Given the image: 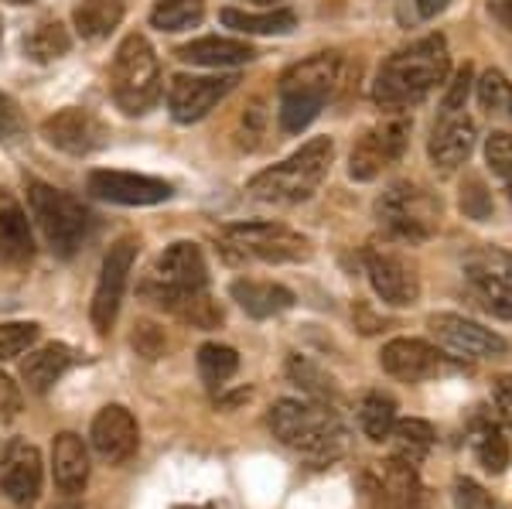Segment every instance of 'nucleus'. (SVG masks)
Instances as JSON below:
<instances>
[{
	"label": "nucleus",
	"mask_w": 512,
	"mask_h": 509,
	"mask_svg": "<svg viewBox=\"0 0 512 509\" xmlns=\"http://www.w3.org/2000/svg\"><path fill=\"white\" fill-rule=\"evenodd\" d=\"M448 69H451L448 41L441 35H431L417 41V45L403 48V52L390 55V59L379 65L373 96L383 110H410V106L424 103L448 79Z\"/></svg>",
	"instance_id": "f257e3e1"
},
{
	"label": "nucleus",
	"mask_w": 512,
	"mask_h": 509,
	"mask_svg": "<svg viewBox=\"0 0 512 509\" xmlns=\"http://www.w3.org/2000/svg\"><path fill=\"white\" fill-rule=\"evenodd\" d=\"M270 431L280 445L301 451L315 469H325L349 448V431L328 404L304 400H277L270 407Z\"/></svg>",
	"instance_id": "f03ea898"
},
{
	"label": "nucleus",
	"mask_w": 512,
	"mask_h": 509,
	"mask_svg": "<svg viewBox=\"0 0 512 509\" xmlns=\"http://www.w3.org/2000/svg\"><path fill=\"white\" fill-rule=\"evenodd\" d=\"M338 76H342V55L321 52L311 59L291 65V69L280 76L277 96H280V130L284 134H301L311 120L325 110L328 96L335 93Z\"/></svg>",
	"instance_id": "7ed1b4c3"
},
{
	"label": "nucleus",
	"mask_w": 512,
	"mask_h": 509,
	"mask_svg": "<svg viewBox=\"0 0 512 509\" xmlns=\"http://www.w3.org/2000/svg\"><path fill=\"white\" fill-rule=\"evenodd\" d=\"M332 158H335V144L328 141V137H315V141H308L287 161L260 171L250 182L253 199L277 202V205L308 202L311 195L318 192V185L325 182L328 168H332Z\"/></svg>",
	"instance_id": "20e7f679"
},
{
	"label": "nucleus",
	"mask_w": 512,
	"mask_h": 509,
	"mask_svg": "<svg viewBox=\"0 0 512 509\" xmlns=\"http://www.w3.org/2000/svg\"><path fill=\"white\" fill-rule=\"evenodd\" d=\"M28 205L55 257H72L93 233V212L76 195L45 182H28Z\"/></svg>",
	"instance_id": "39448f33"
},
{
	"label": "nucleus",
	"mask_w": 512,
	"mask_h": 509,
	"mask_svg": "<svg viewBox=\"0 0 512 509\" xmlns=\"http://www.w3.org/2000/svg\"><path fill=\"white\" fill-rule=\"evenodd\" d=\"M110 89L117 106L130 117L147 113L161 100V65L144 35H127L120 41L110 69Z\"/></svg>",
	"instance_id": "423d86ee"
},
{
	"label": "nucleus",
	"mask_w": 512,
	"mask_h": 509,
	"mask_svg": "<svg viewBox=\"0 0 512 509\" xmlns=\"http://www.w3.org/2000/svg\"><path fill=\"white\" fill-rule=\"evenodd\" d=\"M222 253L229 260L297 264V260L311 257V243L280 223H236L222 229Z\"/></svg>",
	"instance_id": "0eeeda50"
},
{
	"label": "nucleus",
	"mask_w": 512,
	"mask_h": 509,
	"mask_svg": "<svg viewBox=\"0 0 512 509\" xmlns=\"http://www.w3.org/2000/svg\"><path fill=\"white\" fill-rule=\"evenodd\" d=\"M376 216L396 240L424 243V240H431L437 223H441V202H437L431 192H424V188L400 182L379 195Z\"/></svg>",
	"instance_id": "6e6552de"
},
{
	"label": "nucleus",
	"mask_w": 512,
	"mask_h": 509,
	"mask_svg": "<svg viewBox=\"0 0 512 509\" xmlns=\"http://www.w3.org/2000/svg\"><path fill=\"white\" fill-rule=\"evenodd\" d=\"M205 284H209V267H205L202 250L195 243H171L158 257L151 281H144L140 294L164 308L178 294L205 291Z\"/></svg>",
	"instance_id": "1a4fd4ad"
},
{
	"label": "nucleus",
	"mask_w": 512,
	"mask_h": 509,
	"mask_svg": "<svg viewBox=\"0 0 512 509\" xmlns=\"http://www.w3.org/2000/svg\"><path fill=\"white\" fill-rule=\"evenodd\" d=\"M362 503L369 509H424L427 496L417 479V469L400 458L373 462L359 475Z\"/></svg>",
	"instance_id": "9d476101"
},
{
	"label": "nucleus",
	"mask_w": 512,
	"mask_h": 509,
	"mask_svg": "<svg viewBox=\"0 0 512 509\" xmlns=\"http://www.w3.org/2000/svg\"><path fill=\"white\" fill-rule=\"evenodd\" d=\"M465 281L485 311L512 318V253L499 246H475L465 257Z\"/></svg>",
	"instance_id": "9b49d317"
},
{
	"label": "nucleus",
	"mask_w": 512,
	"mask_h": 509,
	"mask_svg": "<svg viewBox=\"0 0 512 509\" xmlns=\"http://www.w3.org/2000/svg\"><path fill=\"white\" fill-rule=\"evenodd\" d=\"M134 260H137V240L134 236H123L110 246L103 260V270H99V284H96V294H93V325L96 332H110L113 322L120 315V305H123V291H127V277L134 270Z\"/></svg>",
	"instance_id": "f8f14e48"
},
{
	"label": "nucleus",
	"mask_w": 512,
	"mask_h": 509,
	"mask_svg": "<svg viewBox=\"0 0 512 509\" xmlns=\"http://www.w3.org/2000/svg\"><path fill=\"white\" fill-rule=\"evenodd\" d=\"M407 141H410L407 120H386V123H379V127L366 130V134L359 137V144L352 147L349 175L355 182H373L376 175H383L390 164L403 158Z\"/></svg>",
	"instance_id": "ddd939ff"
},
{
	"label": "nucleus",
	"mask_w": 512,
	"mask_h": 509,
	"mask_svg": "<svg viewBox=\"0 0 512 509\" xmlns=\"http://www.w3.org/2000/svg\"><path fill=\"white\" fill-rule=\"evenodd\" d=\"M427 325H431L437 346L454 352L458 359H499L509 352V342L499 332L465 315H431Z\"/></svg>",
	"instance_id": "4468645a"
},
{
	"label": "nucleus",
	"mask_w": 512,
	"mask_h": 509,
	"mask_svg": "<svg viewBox=\"0 0 512 509\" xmlns=\"http://www.w3.org/2000/svg\"><path fill=\"white\" fill-rule=\"evenodd\" d=\"M239 76H175L168 86V110L178 123H198L236 89Z\"/></svg>",
	"instance_id": "2eb2a0df"
},
{
	"label": "nucleus",
	"mask_w": 512,
	"mask_h": 509,
	"mask_svg": "<svg viewBox=\"0 0 512 509\" xmlns=\"http://www.w3.org/2000/svg\"><path fill=\"white\" fill-rule=\"evenodd\" d=\"M366 274H369V281H373V291L386 301V305L414 308L420 301L417 270L403 257L383 250V246H369L366 250Z\"/></svg>",
	"instance_id": "dca6fc26"
},
{
	"label": "nucleus",
	"mask_w": 512,
	"mask_h": 509,
	"mask_svg": "<svg viewBox=\"0 0 512 509\" xmlns=\"http://www.w3.org/2000/svg\"><path fill=\"white\" fill-rule=\"evenodd\" d=\"M379 366H383L393 380L424 383V380H434V376L444 373L448 356L424 339H393V342H386L383 352H379Z\"/></svg>",
	"instance_id": "f3484780"
},
{
	"label": "nucleus",
	"mask_w": 512,
	"mask_h": 509,
	"mask_svg": "<svg viewBox=\"0 0 512 509\" xmlns=\"http://www.w3.org/2000/svg\"><path fill=\"white\" fill-rule=\"evenodd\" d=\"M86 185L96 199L117 205H158L168 202L171 192H175L164 178L134 175V171H93Z\"/></svg>",
	"instance_id": "a211bd4d"
},
{
	"label": "nucleus",
	"mask_w": 512,
	"mask_h": 509,
	"mask_svg": "<svg viewBox=\"0 0 512 509\" xmlns=\"http://www.w3.org/2000/svg\"><path fill=\"white\" fill-rule=\"evenodd\" d=\"M41 134L52 147L76 154V158H86V154H93L106 144V127L89 110H79V106H69V110H59L55 117H48L41 123Z\"/></svg>",
	"instance_id": "6ab92c4d"
},
{
	"label": "nucleus",
	"mask_w": 512,
	"mask_h": 509,
	"mask_svg": "<svg viewBox=\"0 0 512 509\" xmlns=\"http://www.w3.org/2000/svg\"><path fill=\"white\" fill-rule=\"evenodd\" d=\"M0 489L14 506L31 509L41 496V455L28 441H11L0 458Z\"/></svg>",
	"instance_id": "aec40b11"
},
{
	"label": "nucleus",
	"mask_w": 512,
	"mask_h": 509,
	"mask_svg": "<svg viewBox=\"0 0 512 509\" xmlns=\"http://www.w3.org/2000/svg\"><path fill=\"white\" fill-rule=\"evenodd\" d=\"M89 438H93V448H96V455L103 458V462L123 465L140 445V428H137L134 414H130L127 407L110 404V407H103L96 414Z\"/></svg>",
	"instance_id": "412c9836"
},
{
	"label": "nucleus",
	"mask_w": 512,
	"mask_h": 509,
	"mask_svg": "<svg viewBox=\"0 0 512 509\" xmlns=\"http://www.w3.org/2000/svg\"><path fill=\"white\" fill-rule=\"evenodd\" d=\"M475 151V123L465 113H441V123L434 127L427 154L441 171H454L458 164L468 161Z\"/></svg>",
	"instance_id": "4be33fe9"
},
{
	"label": "nucleus",
	"mask_w": 512,
	"mask_h": 509,
	"mask_svg": "<svg viewBox=\"0 0 512 509\" xmlns=\"http://www.w3.org/2000/svg\"><path fill=\"white\" fill-rule=\"evenodd\" d=\"M35 257V236L28 226V212L11 192H0V264H28Z\"/></svg>",
	"instance_id": "5701e85b"
},
{
	"label": "nucleus",
	"mask_w": 512,
	"mask_h": 509,
	"mask_svg": "<svg viewBox=\"0 0 512 509\" xmlns=\"http://www.w3.org/2000/svg\"><path fill=\"white\" fill-rule=\"evenodd\" d=\"M175 55L181 62L205 65V69H236V65H246L256 59V48L250 41L209 35V38H195V41H188V45H181Z\"/></svg>",
	"instance_id": "b1692460"
},
{
	"label": "nucleus",
	"mask_w": 512,
	"mask_h": 509,
	"mask_svg": "<svg viewBox=\"0 0 512 509\" xmlns=\"http://www.w3.org/2000/svg\"><path fill=\"white\" fill-rule=\"evenodd\" d=\"M52 472H55V486H59L65 496H76V492L86 489L89 482V451L86 441L72 431H62L55 438L52 448Z\"/></svg>",
	"instance_id": "393cba45"
},
{
	"label": "nucleus",
	"mask_w": 512,
	"mask_h": 509,
	"mask_svg": "<svg viewBox=\"0 0 512 509\" xmlns=\"http://www.w3.org/2000/svg\"><path fill=\"white\" fill-rule=\"evenodd\" d=\"M72 363H76L72 349L62 346V342H52V346L31 352V356L24 359V363H21V376H24V383H28L31 393H48L65 373H69Z\"/></svg>",
	"instance_id": "a878e982"
},
{
	"label": "nucleus",
	"mask_w": 512,
	"mask_h": 509,
	"mask_svg": "<svg viewBox=\"0 0 512 509\" xmlns=\"http://www.w3.org/2000/svg\"><path fill=\"white\" fill-rule=\"evenodd\" d=\"M233 298L253 318L280 315V311L294 305V291H287L284 284H267V281H233Z\"/></svg>",
	"instance_id": "bb28decb"
},
{
	"label": "nucleus",
	"mask_w": 512,
	"mask_h": 509,
	"mask_svg": "<svg viewBox=\"0 0 512 509\" xmlns=\"http://www.w3.org/2000/svg\"><path fill=\"white\" fill-rule=\"evenodd\" d=\"M222 24L226 28H236L243 35H291L297 28V14L291 7H274V11H236V7H222Z\"/></svg>",
	"instance_id": "cd10ccee"
},
{
	"label": "nucleus",
	"mask_w": 512,
	"mask_h": 509,
	"mask_svg": "<svg viewBox=\"0 0 512 509\" xmlns=\"http://www.w3.org/2000/svg\"><path fill=\"white\" fill-rule=\"evenodd\" d=\"M393 445V458H400V462L407 465H417L424 462L427 455H431L434 448V428L427 421H417V417H407V421H396L390 438H386Z\"/></svg>",
	"instance_id": "c85d7f7f"
},
{
	"label": "nucleus",
	"mask_w": 512,
	"mask_h": 509,
	"mask_svg": "<svg viewBox=\"0 0 512 509\" xmlns=\"http://www.w3.org/2000/svg\"><path fill=\"white\" fill-rule=\"evenodd\" d=\"M123 11H127V0H79L76 31L86 41H99L123 21Z\"/></svg>",
	"instance_id": "c756f323"
},
{
	"label": "nucleus",
	"mask_w": 512,
	"mask_h": 509,
	"mask_svg": "<svg viewBox=\"0 0 512 509\" xmlns=\"http://www.w3.org/2000/svg\"><path fill=\"white\" fill-rule=\"evenodd\" d=\"M472 451H475L478 465H482L485 472H492V475L506 472V465H509V441H506V434L499 431V424L475 421V428H472Z\"/></svg>",
	"instance_id": "7c9ffc66"
},
{
	"label": "nucleus",
	"mask_w": 512,
	"mask_h": 509,
	"mask_svg": "<svg viewBox=\"0 0 512 509\" xmlns=\"http://www.w3.org/2000/svg\"><path fill=\"white\" fill-rule=\"evenodd\" d=\"M72 48V35L59 21H41L31 35H24V55L35 62H55Z\"/></svg>",
	"instance_id": "2f4dec72"
},
{
	"label": "nucleus",
	"mask_w": 512,
	"mask_h": 509,
	"mask_svg": "<svg viewBox=\"0 0 512 509\" xmlns=\"http://www.w3.org/2000/svg\"><path fill=\"white\" fill-rule=\"evenodd\" d=\"M164 308H168L171 315H178L181 322L192 325V328H216L222 322V308L205 291L178 294V298H171Z\"/></svg>",
	"instance_id": "473e14b6"
},
{
	"label": "nucleus",
	"mask_w": 512,
	"mask_h": 509,
	"mask_svg": "<svg viewBox=\"0 0 512 509\" xmlns=\"http://www.w3.org/2000/svg\"><path fill=\"white\" fill-rule=\"evenodd\" d=\"M396 424V404L386 393H369L359 407V428L369 441H386Z\"/></svg>",
	"instance_id": "72a5a7b5"
},
{
	"label": "nucleus",
	"mask_w": 512,
	"mask_h": 509,
	"mask_svg": "<svg viewBox=\"0 0 512 509\" xmlns=\"http://www.w3.org/2000/svg\"><path fill=\"white\" fill-rule=\"evenodd\" d=\"M287 376L301 387L304 393H311L315 400H321V404H328V400H335L338 397V390H335V380L325 373L321 366L311 363L308 356H291L287 359Z\"/></svg>",
	"instance_id": "f704fd0d"
},
{
	"label": "nucleus",
	"mask_w": 512,
	"mask_h": 509,
	"mask_svg": "<svg viewBox=\"0 0 512 509\" xmlns=\"http://www.w3.org/2000/svg\"><path fill=\"white\" fill-rule=\"evenodd\" d=\"M205 0H158L151 11V24L158 31H185L202 21Z\"/></svg>",
	"instance_id": "c9c22d12"
},
{
	"label": "nucleus",
	"mask_w": 512,
	"mask_h": 509,
	"mask_svg": "<svg viewBox=\"0 0 512 509\" xmlns=\"http://www.w3.org/2000/svg\"><path fill=\"white\" fill-rule=\"evenodd\" d=\"M478 103L489 117L512 123V82L499 69H489L478 79Z\"/></svg>",
	"instance_id": "e433bc0d"
},
{
	"label": "nucleus",
	"mask_w": 512,
	"mask_h": 509,
	"mask_svg": "<svg viewBox=\"0 0 512 509\" xmlns=\"http://www.w3.org/2000/svg\"><path fill=\"white\" fill-rule=\"evenodd\" d=\"M236 369H239L236 349L219 346V342H205V346L198 349V373H202V380L209 383V387H219V383H226L229 376L236 373Z\"/></svg>",
	"instance_id": "4c0bfd02"
},
{
	"label": "nucleus",
	"mask_w": 512,
	"mask_h": 509,
	"mask_svg": "<svg viewBox=\"0 0 512 509\" xmlns=\"http://www.w3.org/2000/svg\"><path fill=\"white\" fill-rule=\"evenodd\" d=\"M41 335L38 322H4L0 325V363L18 359L24 349H31Z\"/></svg>",
	"instance_id": "58836bf2"
},
{
	"label": "nucleus",
	"mask_w": 512,
	"mask_h": 509,
	"mask_svg": "<svg viewBox=\"0 0 512 509\" xmlns=\"http://www.w3.org/2000/svg\"><path fill=\"white\" fill-rule=\"evenodd\" d=\"M461 212H465L468 219H489L492 216V195L485 192V185L478 182V178H468L465 185H461Z\"/></svg>",
	"instance_id": "ea45409f"
},
{
	"label": "nucleus",
	"mask_w": 512,
	"mask_h": 509,
	"mask_svg": "<svg viewBox=\"0 0 512 509\" xmlns=\"http://www.w3.org/2000/svg\"><path fill=\"white\" fill-rule=\"evenodd\" d=\"M485 161H489V168L495 171L499 178H512V134H492L489 141H485Z\"/></svg>",
	"instance_id": "a19ab883"
},
{
	"label": "nucleus",
	"mask_w": 512,
	"mask_h": 509,
	"mask_svg": "<svg viewBox=\"0 0 512 509\" xmlns=\"http://www.w3.org/2000/svg\"><path fill=\"white\" fill-rule=\"evenodd\" d=\"M454 503L458 509H502L499 499H492V492H485L475 479L454 482Z\"/></svg>",
	"instance_id": "79ce46f5"
},
{
	"label": "nucleus",
	"mask_w": 512,
	"mask_h": 509,
	"mask_svg": "<svg viewBox=\"0 0 512 509\" xmlns=\"http://www.w3.org/2000/svg\"><path fill=\"white\" fill-rule=\"evenodd\" d=\"M24 134V113L18 110V103L7 93H0V141H11V137Z\"/></svg>",
	"instance_id": "37998d69"
},
{
	"label": "nucleus",
	"mask_w": 512,
	"mask_h": 509,
	"mask_svg": "<svg viewBox=\"0 0 512 509\" xmlns=\"http://www.w3.org/2000/svg\"><path fill=\"white\" fill-rule=\"evenodd\" d=\"M468 89H472V65H465V69H458V76H454L448 96H444V106L441 113H458L461 106L468 100Z\"/></svg>",
	"instance_id": "c03bdc74"
},
{
	"label": "nucleus",
	"mask_w": 512,
	"mask_h": 509,
	"mask_svg": "<svg viewBox=\"0 0 512 509\" xmlns=\"http://www.w3.org/2000/svg\"><path fill=\"white\" fill-rule=\"evenodd\" d=\"M492 407L502 424H512V376H499L492 383Z\"/></svg>",
	"instance_id": "a18cd8bd"
},
{
	"label": "nucleus",
	"mask_w": 512,
	"mask_h": 509,
	"mask_svg": "<svg viewBox=\"0 0 512 509\" xmlns=\"http://www.w3.org/2000/svg\"><path fill=\"white\" fill-rule=\"evenodd\" d=\"M21 410V390L7 373H0V421H11Z\"/></svg>",
	"instance_id": "49530a36"
},
{
	"label": "nucleus",
	"mask_w": 512,
	"mask_h": 509,
	"mask_svg": "<svg viewBox=\"0 0 512 509\" xmlns=\"http://www.w3.org/2000/svg\"><path fill=\"white\" fill-rule=\"evenodd\" d=\"M134 346H137L140 352H144L147 359H158V356H161V349H164V335H161L154 325H137Z\"/></svg>",
	"instance_id": "de8ad7c7"
},
{
	"label": "nucleus",
	"mask_w": 512,
	"mask_h": 509,
	"mask_svg": "<svg viewBox=\"0 0 512 509\" xmlns=\"http://www.w3.org/2000/svg\"><path fill=\"white\" fill-rule=\"evenodd\" d=\"M489 11L502 28L512 31V0H489Z\"/></svg>",
	"instance_id": "09e8293b"
},
{
	"label": "nucleus",
	"mask_w": 512,
	"mask_h": 509,
	"mask_svg": "<svg viewBox=\"0 0 512 509\" xmlns=\"http://www.w3.org/2000/svg\"><path fill=\"white\" fill-rule=\"evenodd\" d=\"M448 4L451 0H417V11H420V18H437Z\"/></svg>",
	"instance_id": "8fccbe9b"
},
{
	"label": "nucleus",
	"mask_w": 512,
	"mask_h": 509,
	"mask_svg": "<svg viewBox=\"0 0 512 509\" xmlns=\"http://www.w3.org/2000/svg\"><path fill=\"white\" fill-rule=\"evenodd\" d=\"M52 509H82L79 503H62V506H52Z\"/></svg>",
	"instance_id": "3c124183"
},
{
	"label": "nucleus",
	"mask_w": 512,
	"mask_h": 509,
	"mask_svg": "<svg viewBox=\"0 0 512 509\" xmlns=\"http://www.w3.org/2000/svg\"><path fill=\"white\" fill-rule=\"evenodd\" d=\"M253 4H280V0H253Z\"/></svg>",
	"instance_id": "603ef678"
},
{
	"label": "nucleus",
	"mask_w": 512,
	"mask_h": 509,
	"mask_svg": "<svg viewBox=\"0 0 512 509\" xmlns=\"http://www.w3.org/2000/svg\"><path fill=\"white\" fill-rule=\"evenodd\" d=\"M506 192H509V202H512V178H509V182H506Z\"/></svg>",
	"instance_id": "864d4df0"
},
{
	"label": "nucleus",
	"mask_w": 512,
	"mask_h": 509,
	"mask_svg": "<svg viewBox=\"0 0 512 509\" xmlns=\"http://www.w3.org/2000/svg\"><path fill=\"white\" fill-rule=\"evenodd\" d=\"M7 4H31V0H7Z\"/></svg>",
	"instance_id": "5fc2aeb1"
},
{
	"label": "nucleus",
	"mask_w": 512,
	"mask_h": 509,
	"mask_svg": "<svg viewBox=\"0 0 512 509\" xmlns=\"http://www.w3.org/2000/svg\"><path fill=\"white\" fill-rule=\"evenodd\" d=\"M0 41H4V24H0Z\"/></svg>",
	"instance_id": "6e6d98bb"
},
{
	"label": "nucleus",
	"mask_w": 512,
	"mask_h": 509,
	"mask_svg": "<svg viewBox=\"0 0 512 509\" xmlns=\"http://www.w3.org/2000/svg\"><path fill=\"white\" fill-rule=\"evenodd\" d=\"M175 509H192V506H175Z\"/></svg>",
	"instance_id": "4d7b16f0"
},
{
	"label": "nucleus",
	"mask_w": 512,
	"mask_h": 509,
	"mask_svg": "<svg viewBox=\"0 0 512 509\" xmlns=\"http://www.w3.org/2000/svg\"><path fill=\"white\" fill-rule=\"evenodd\" d=\"M205 509H219V506H205Z\"/></svg>",
	"instance_id": "13d9d810"
}]
</instances>
